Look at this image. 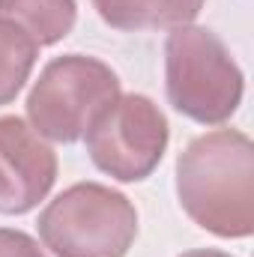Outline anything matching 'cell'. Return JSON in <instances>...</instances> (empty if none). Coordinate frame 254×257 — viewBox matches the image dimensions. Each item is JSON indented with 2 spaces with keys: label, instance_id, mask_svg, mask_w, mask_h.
<instances>
[{
  "label": "cell",
  "instance_id": "obj_7",
  "mask_svg": "<svg viewBox=\"0 0 254 257\" xmlns=\"http://www.w3.org/2000/svg\"><path fill=\"white\" fill-rule=\"evenodd\" d=\"M206 0H93L99 18L114 30H177L191 24Z\"/></svg>",
  "mask_w": 254,
  "mask_h": 257
},
{
  "label": "cell",
  "instance_id": "obj_4",
  "mask_svg": "<svg viewBox=\"0 0 254 257\" xmlns=\"http://www.w3.org/2000/svg\"><path fill=\"white\" fill-rule=\"evenodd\" d=\"M120 96V78L108 63L87 54H63L39 72L27 96V117L36 135L72 144Z\"/></svg>",
  "mask_w": 254,
  "mask_h": 257
},
{
  "label": "cell",
  "instance_id": "obj_9",
  "mask_svg": "<svg viewBox=\"0 0 254 257\" xmlns=\"http://www.w3.org/2000/svg\"><path fill=\"white\" fill-rule=\"evenodd\" d=\"M39 45L12 21L0 18V105H9L27 84Z\"/></svg>",
  "mask_w": 254,
  "mask_h": 257
},
{
  "label": "cell",
  "instance_id": "obj_3",
  "mask_svg": "<svg viewBox=\"0 0 254 257\" xmlns=\"http://www.w3.org/2000/svg\"><path fill=\"white\" fill-rule=\"evenodd\" d=\"M39 236L54 257H126L138 239V209L102 183H75L39 212Z\"/></svg>",
  "mask_w": 254,
  "mask_h": 257
},
{
  "label": "cell",
  "instance_id": "obj_8",
  "mask_svg": "<svg viewBox=\"0 0 254 257\" xmlns=\"http://www.w3.org/2000/svg\"><path fill=\"white\" fill-rule=\"evenodd\" d=\"M0 18L18 24L39 48L66 39L78 18L75 0H0Z\"/></svg>",
  "mask_w": 254,
  "mask_h": 257
},
{
  "label": "cell",
  "instance_id": "obj_2",
  "mask_svg": "<svg viewBox=\"0 0 254 257\" xmlns=\"http://www.w3.org/2000/svg\"><path fill=\"white\" fill-rule=\"evenodd\" d=\"M165 87L171 105L203 126L227 123L245 90V78L227 45L206 27H177L165 42Z\"/></svg>",
  "mask_w": 254,
  "mask_h": 257
},
{
  "label": "cell",
  "instance_id": "obj_11",
  "mask_svg": "<svg viewBox=\"0 0 254 257\" xmlns=\"http://www.w3.org/2000/svg\"><path fill=\"white\" fill-rule=\"evenodd\" d=\"M180 257H230V254L215 251V248H194V251H183Z\"/></svg>",
  "mask_w": 254,
  "mask_h": 257
},
{
  "label": "cell",
  "instance_id": "obj_6",
  "mask_svg": "<svg viewBox=\"0 0 254 257\" xmlns=\"http://www.w3.org/2000/svg\"><path fill=\"white\" fill-rule=\"evenodd\" d=\"M57 180V153L21 117H0V212L24 215Z\"/></svg>",
  "mask_w": 254,
  "mask_h": 257
},
{
  "label": "cell",
  "instance_id": "obj_10",
  "mask_svg": "<svg viewBox=\"0 0 254 257\" xmlns=\"http://www.w3.org/2000/svg\"><path fill=\"white\" fill-rule=\"evenodd\" d=\"M0 257H45V251L30 233L0 227Z\"/></svg>",
  "mask_w": 254,
  "mask_h": 257
},
{
  "label": "cell",
  "instance_id": "obj_1",
  "mask_svg": "<svg viewBox=\"0 0 254 257\" xmlns=\"http://www.w3.org/2000/svg\"><path fill=\"white\" fill-rule=\"evenodd\" d=\"M177 197L191 221L221 239L254 233V144L245 132L215 128L177 159Z\"/></svg>",
  "mask_w": 254,
  "mask_h": 257
},
{
  "label": "cell",
  "instance_id": "obj_5",
  "mask_svg": "<svg viewBox=\"0 0 254 257\" xmlns=\"http://www.w3.org/2000/svg\"><path fill=\"white\" fill-rule=\"evenodd\" d=\"M168 138L171 126L162 108L141 93H126L87 128V153L117 183H141L159 168Z\"/></svg>",
  "mask_w": 254,
  "mask_h": 257
}]
</instances>
